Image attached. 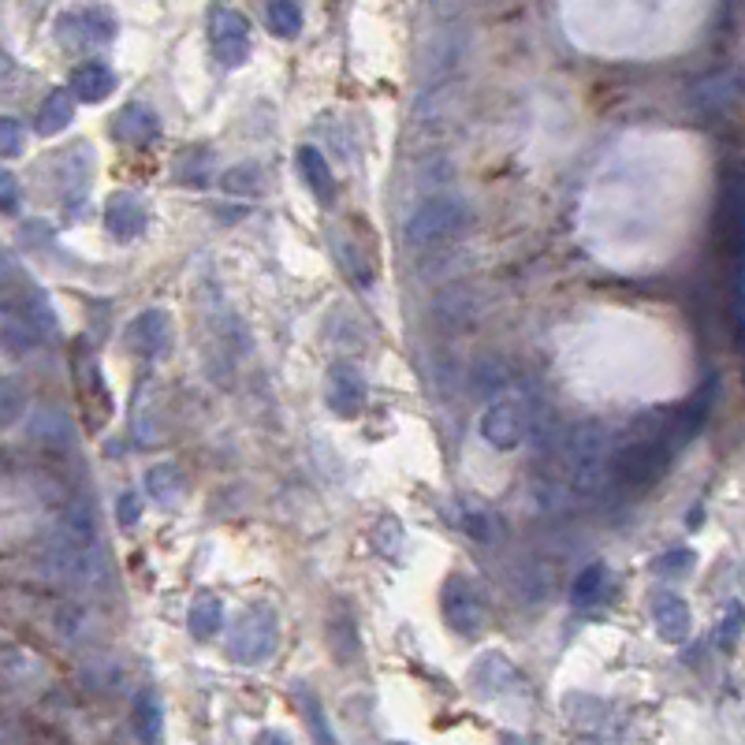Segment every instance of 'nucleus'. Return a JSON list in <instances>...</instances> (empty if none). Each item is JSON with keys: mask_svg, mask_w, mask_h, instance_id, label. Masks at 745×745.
<instances>
[{"mask_svg": "<svg viewBox=\"0 0 745 745\" xmlns=\"http://www.w3.org/2000/svg\"><path fill=\"white\" fill-rule=\"evenodd\" d=\"M253 745H291V742L283 738L280 731H261L258 738H253Z\"/></svg>", "mask_w": 745, "mask_h": 745, "instance_id": "31", "label": "nucleus"}, {"mask_svg": "<svg viewBox=\"0 0 745 745\" xmlns=\"http://www.w3.org/2000/svg\"><path fill=\"white\" fill-rule=\"evenodd\" d=\"M277 641H280L277 612L258 604V607H250V612H242L239 623L231 626L228 652H231V660H239V663H261V660H269V656H272Z\"/></svg>", "mask_w": 745, "mask_h": 745, "instance_id": "2", "label": "nucleus"}, {"mask_svg": "<svg viewBox=\"0 0 745 745\" xmlns=\"http://www.w3.org/2000/svg\"><path fill=\"white\" fill-rule=\"evenodd\" d=\"M264 15H269V26L277 34H288L291 37V34L302 31V12H299L295 4H288V0H277V4H269V12H264Z\"/></svg>", "mask_w": 745, "mask_h": 745, "instance_id": "26", "label": "nucleus"}, {"mask_svg": "<svg viewBox=\"0 0 745 745\" xmlns=\"http://www.w3.org/2000/svg\"><path fill=\"white\" fill-rule=\"evenodd\" d=\"M652 623H656V630H660L663 641H671V645H682L685 637H690V626H693L690 607H685L682 596H674V593H660L652 601Z\"/></svg>", "mask_w": 745, "mask_h": 745, "instance_id": "12", "label": "nucleus"}, {"mask_svg": "<svg viewBox=\"0 0 745 745\" xmlns=\"http://www.w3.org/2000/svg\"><path fill=\"white\" fill-rule=\"evenodd\" d=\"M466 205L444 194V198H429L425 205H418L403 224V235L410 247H433V242L451 239L466 224Z\"/></svg>", "mask_w": 745, "mask_h": 745, "instance_id": "3", "label": "nucleus"}, {"mask_svg": "<svg viewBox=\"0 0 745 745\" xmlns=\"http://www.w3.org/2000/svg\"><path fill=\"white\" fill-rule=\"evenodd\" d=\"M142 202L134 198V194H112L109 198V209H105V228L116 239H134V235L142 231Z\"/></svg>", "mask_w": 745, "mask_h": 745, "instance_id": "15", "label": "nucleus"}, {"mask_svg": "<svg viewBox=\"0 0 745 745\" xmlns=\"http://www.w3.org/2000/svg\"><path fill=\"white\" fill-rule=\"evenodd\" d=\"M26 410V385L19 377H0V433L12 429Z\"/></svg>", "mask_w": 745, "mask_h": 745, "instance_id": "22", "label": "nucleus"}, {"mask_svg": "<svg viewBox=\"0 0 745 745\" xmlns=\"http://www.w3.org/2000/svg\"><path fill=\"white\" fill-rule=\"evenodd\" d=\"M566 458V482L577 496H596L612 474V440L601 421H582L563 444Z\"/></svg>", "mask_w": 745, "mask_h": 745, "instance_id": "1", "label": "nucleus"}, {"mask_svg": "<svg viewBox=\"0 0 745 745\" xmlns=\"http://www.w3.org/2000/svg\"><path fill=\"white\" fill-rule=\"evenodd\" d=\"M61 26H75V31H61V42L67 48H90L105 45L112 37V15L105 8H83V12H67Z\"/></svg>", "mask_w": 745, "mask_h": 745, "instance_id": "9", "label": "nucleus"}, {"mask_svg": "<svg viewBox=\"0 0 745 745\" xmlns=\"http://www.w3.org/2000/svg\"><path fill=\"white\" fill-rule=\"evenodd\" d=\"M161 731H164L161 704H156L153 693H142L139 704H134V734H139L142 745H161Z\"/></svg>", "mask_w": 745, "mask_h": 745, "instance_id": "21", "label": "nucleus"}, {"mask_svg": "<svg viewBox=\"0 0 745 745\" xmlns=\"http://www.w3.org/2000/svg\"><path fill=\"white\" fill-rule=\"evenodd\" d=\"M116 139L127 142V145H145L156 134V120L145 109H139V105H131V109H123L120 116H116Z\"/></svg>", "mask_w": 745, "mask_h": 745, "instance_id": "19", "label": "nucleus"}, {"mask_svg": "<svg viewBox=\"0 0 745 745\" xmlns=\"http://www.w3.org/2000/svg\"><path fill=\"white\" fill-rule=\"evenodd\" d=\"M42 325H37V317L26 306H0V343L12 350H31L42 343Z\"/></svg>", "mask_w": 745, "mask_h": 745, "instance_id": "10", "label": "nucleus"}, {"mask_svg": "<svg viewBox=\"0 0 745 745\" xmlns=\"http://www.w3.org/2000/svg\"><path fill=\"white\" fill-rule=\"evenodd\" d=\"M169 343H172V325H169V317H164L161 310L142 313V317L131 325V347L142 350L145 358L164 355V350H169Z\"/></svg>", "mask_w": 745, "mask_h": 745, "instance_id": "14", "label": "nucleus"}, {"mask_svg": "<svg viewBox=\"0 0 745 745\" xmlns=\"http://www.w3.org/2000/svg\"><path fill=\"white\" fill-rule=\"evenodd\" d=\"M440 604H444V615H447V623L455 626V630H463V634L482 630L485 604H482V596L474 593V585H469L466 577H451V582L444 585Z\"/></svg>", "mask_w": 745, "mask_h": 745, "instance_id": "7", "label": "nucleus"}, {"mask_svg": "<svg viewBox=\"0 0 745 745\" xmlns=\"http://www.w3.org/2000/svg\"><path fill=\"white\" fill-rule=\"evenodd\" d=\"M742 626H745V612H742L738 604H731V607H727V615H723V623H720V634H715V641H720V649H723V652H734Z\"/></svg>", "mask_w": 745, "mask_h": 745, "instance_id": "28", "label": "nucleus"}, {"mask_svg": "<svg viewBox=\"0 0 745 745\" xmlns=\"http://www.w3.org/2000/svg\"><path fill=\"white\" fill-rule=\"evenodd\" d=\"M75 120V97L72 90H53L37 109V131L42 134H61L67 123Z\"/></svg>", "mask_w": 745, "mask_h": 745, "instance_id": "17", "label": "nucleus"}, {"mask_svg": "<svg viewBox=\"0 0 745 745\" xmlns=\"http://www.w3.org/2000/svg\"><path fill=\"white\" fill-rule=\"evenodd\" d=\"M0 209L4 213L19 209V183H15V175L4 169H0Z\"/></svg>", "mask_w": 745, "mask_h": 745, "instance_id": "29", "label": "nucleus"}, {"mask_svg": "<svg viewBox=\"0 0 745 745\" xmlns=\"http://www.w3.org/2000/svg\"><path fill=\"white\" fill-rule=\"evenodd\" d=\"M712 396H715V385H704L701 396L682 410V429H679V436H693V433H698V429L704 425V421H709Z\"/></svg>", "mask_w": 745, "mask_h": 745, "instance_id": "24", "label": "nucleus"}, {"mask_svg": "<svg viewBox=\"0 0 745 745\" xmlns=\"http://www.w3.org/2000/svg\"><path fill=\"white\" fill-rule=\"evenodd\" d=\"M671 463V444L668 440H634V444H623L612 455V474L619 477L623 485L630 488H645L652 482H660V474Z\"/></svg>", "mask_w": 745, "mask_h": 745, "instance_id": "4", "label": "nucleus"}, {"mask_svg": "<svg viewBox=\"0 0 745 745\" xmlns=\"http://www.w3.org/2000/svg\"><path fill=\"white\" fill-rule=\"evenodd\" d=\"M116 90V75L109 72V64H78L72 75V97L78 101H105Z\"/></svg>", "mask_w": 745, "mask_h": 745, "instance_id": "16", "label": "nucleus"}, {"mask_svg": "<svg viewBox=\"0 0 745 745\" xmlns=\"http://www.w3.org/2000/svg\"><path fill=\"white\" fill-rule=\"evenodd\" d=\"M526 425H529L526 407L518 403V399L507 396V399H496V403L485 410L482 436L499 451H515L526 440Z\"/></svg>", "mask_w": 745, "mask_h": 745, "instance_id": "6", "label": "nucleus"}, {"mask_svg": "<svg viewBox=\"0 0 745 745\" xmlns=\"http://www.w3.org/2000/svg\"><path fill=\"white\" fill-rule=\"evenodd\" d=\"M396 745H403V742H396Z\"/></svg>", "mask_w": 745, "mask_h": 745, "instance_id": "34", "label": "nucleus"}, {"mask_svg": "<svg viewBox=\"0 0 745 745\" xmlns=\"http://www.w3.org/2000/svg\"><path fill=\"white\" fill-rule=\"evenodd\" d=\"M328 407L343 418H355L366 407V380L350 366H336L328 377Z\"/></svg>", "mask_w": 745, "mask_h": 745, "instance_id": "11", "label": "nucleus"}, {"mask_svg": "<svg viewBox=\"0 0 745 745\" xmlns=\"http://www.w3.org/2000/svg\"><path fill=\"white\" fill-rule=\"evenodd\" d=\"M313 734L321 738V745H336V738H332V731H328V723H325V715H321V709H313Z\"/></svg>", "mask_w": 745, "mask_h": 745, "instance_id": "30", "label": "nucleus"}, {"mask_svg": "<svg viewBox=\"0 0 745 745\" xmlns=\"http://www.w3.org/2000/svg\"><path fill=\"white\" fill-rule=\"evenodd\" d=\"M213 45L224 64H242L250 56V23L231 8H217L213 12Z\"/></svg>", "mask_w": 745, "mask_h": 745, "instance_id": "8", "label": "nucleus"}, {"mask_svg": "<svg viewBox=\"0 0 745 745\" xmlns=\"http://www.w3.org/2000/svg\"><path fill=\"white\" fill-rule=\"evenodd\" d=\"M299 169H302V175H306L310 191L317 194L321 202L336 198V183H332L328 161L321 156V150H313V145H302V150H299Z\"/></svg>", "mask_w": 745, "mask_h": 745, "instance_id": "18", "label": "nucleus"}, {"mask_svg": "<svg viewBox=\"0 0 745 745\" xmlns=\"http://www.w3.org/2000/svg\"><path fill=\"white\" fill-rule=\"evenodd\" d=\"M150 493L161 499V504H172V499H180V493H183V482H180V474H175L172 466H156V469H150Z\"/></svg>", "mask_w": 745, "mask_h": 745, "instance_id": "25", "label": "nucleus"}, {"mask_svg": "<svg viewBox=\"0 0 745 745\" xmlns=\"http://www.w3.org/2000/svg\"><path fill=\"white\" fill-rule=\"evenodd\" d=\"M224 626V604L217 601V596H198L191 607V634L194 637H213Z\"/></svg>", "mask_w": 745, "mask_h": 745, "instance_id": "23", "label": "nucleus"}, {"mask_svg": "<svg viewBox=\"0 0 745 745\" xmlns=\"http://www.w3.org/2000/svg\"><path fill=\"white\" fill-rule=\"evenodd\" d=\"M715 242L727 253L745 250V175L723 180L720 205H715Z\"/></svg>", "mask_w": 745, "mask_h": 745, "instance_id": "5", "label": "nucleus"}, {"mask_svg": "<svg viewBox=\"0 0 745 745\" xmlns=\"http://www.w3.org/2000/svg\"><path fill=\"white\" fill-rule=\"evenodd\" d=\"M607 585H612V574H607V566L604 563H593V566H585V571L577 574L571 596H574L577 607H593V604H601L604 596H607Z\"/></svg>", "mask_w": 745, "mask_h": 745, "instance_id": "20", "label": "nucleus"}, {"mask_svg": "<svg viewBox=\"0 0 745 745\" xmlns=\"http://www.w3.org/2000/svg\"><path fill=\"white\" fill-rule=\"evenodd\" d=\"M742 97V75L738 72H720L693 90V105L701 112H727L734 101Z\"/></svg>", "mask_w": 745, "mask_h": 745, "instance_id": "13", "label": "nucleus"}, {"mask_svg": "<svg viewBox=\"0 0 745 745\" xmlns=\"http://www.w3.org/2000/svg\"><path fill=\"white\" fill-rule=\"evenodd\" d=\"M120 507H123V511H120V522H123V526H131V522H134V499H131V496H123V504H120Z\"/></svg>", "mask_w": 745, "mask_h": 745, "instance_id": "32", "label": "nucleus"}, {"mask_svg": "<svg viewBox=\"0 0 745 745\" xmlns=\"http://www.w3.org/2000/svg\"><path fill=\"white\" fill-rule=\"evenodd\" d=\"M0 277H4V261H0Z\"/></svg>", "mask_w": 745, "mask_h": 745, "instance_id": "33", "label": "nucleus"}, {"mask_svg": "<svg viewBox=\"0 0 745 745\" xmlns=\"http://www.w3.org/2000/svg\"><path fill=\"white\" fill-rule=\"evenodd\" d=\"M26 150V127L15 116H0V156H19Z\"/></svg>", "mask_w": 745, "mask_h": 745, "instance_id": "27", "label": "nucleus"}]
</instances>
